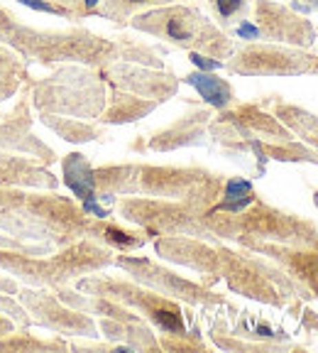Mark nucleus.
<instances>
[{
	"label": "nucleus",
	"instance_id": "nucleus-35",
	"mask_svg": "<svg viewBox=\"0 0 318 353\" xmlns=\"http://www.w3.org/2000/svg\"><path fill=\"white\" fill-rule=\"evenodd\" d=\"M0 314H8L17 326H28L30 316L25 312V307H20L17 302H12L10 297H6V292H0Z\"/></svg>",
	"mask_w": 318,
	"mask_h": 353
},
{
	"label": "nucleus",
	"instance_id": "nucleus-16",
	"mask_svg": "<svg viewBox=\"0 0 318 353\" xmlns=\"http://www.w3.org/2000/svg\"><path fill=\"white\" fill-rule=\"evenodd\" d=\"M213 118V108H191L189 113L179 116L174 123L159 128L145 140L132 143L130 150L135 152H171L181 148H206L209 145V123Z\"/></svg>",
	"mask_w": 318,
	"mask_h": 353
},
{
	"label": "nucleus",
	"instance_id": "nucleus-6",
	"mask_svg": "<svg viewBox=\"0 0 318 353\" xmlns=\"http://www.w3.org/2000/svg\"><path fill=\"white\" fill-rule=\"evenodd\" d=\"M127 28L149 34L154 39H162L176 50L209 54L223 64L237 47L235 39L223 32L209 15H203L201 8L187 6V3H169V6L145 10L130 17Z\"/></svg>",
	"mask_w": 318,
	"mask_h": 353
},
{
	"label": "nucleus",
	"instance_id": "nucleus-31",
	"mask_svg": "<svg viewBox=\"0 0 318 353\" xmlns=\"http://www.w3.org/2000/svg\"><path fill=\"white\" fill-rule=\"evenodd\" d=\"M206 8L215 25L228 34L235 25L253 15V0H206Z\"/></svg>",
	"mask_w": 318,
	"mask_h": 353
},
{
	"label": "nucleus",
	"instance_id": "nucleus-28",
	"mask_svg": "<svg viewBox=\"0 0 318 353\" xmlns=\"http://www.w3.org/2000/svg\"><path fill=\"white\" fill-rule=\"evenodd\" d=\"M169 3H181V0H103L96 10V17L113 22L116 28H127L130 17L159 6H169Z\"/></svg>",
	"mask_w": 318,
	"mask_h": 353
},
{
	"label": "nucleus",
	"instance_id": "nucleus-38",
	"mask_svg": "<svg viewBox=\"0 0 318 353\" xmlns=\"http://www.w3.org/2000/svg\"><path fill=\"white\" fill-rule=\"evenodd\" d=\"M22 81H25V79H0V103L8 101L10 96H15L17 91H20Z\"/></svg>",
	"mask_w": 318,
	"mask_h": 353
},
{
	"label": "nucleus",
	"instance_id": "nucleus-30",
	"mask_svg": "<svg viewBox=\"0 0 318 353\" xmlns=\"http://www.w3.org/2000/svg\"><path fill=\"white\" fill-rule=\"evenodd\" d=\"M257 194L253 189V182L250 179H240V176H228L223 184V192H220V199L211 206L209 211H242L253 204Z\"/></svg>",
	"mask_w": 318,
	"mask_h": 353
},
{
	"label": "nucleus",
	"instance_id": "nucleus-41",
	"mask_svg": "<svg viewBox=\"0 0 318 353\" xmlns=\"http://www.w3.org/2000/svg\"><path fill=\"white\" fill-rule=\"evenodd\" d=\"M313 204H316V209H318V189L313 192Z\"/></svg>",
	"mask_w": 318,
	"mask_h": 353
},
{
	"label": "nucleus",
	"instance_id": "nucleus-13",
	"mask_svg": "<svg viewBox=\"0 0 318 353\" xmlns=\"http://www.w3.org/2000/svg\"><path fill=\"white\" fill-rule=\"evenodd\" d=\"M15 294L20 297L25 312L34 316L39 326L56 334H66V336H98V324L91 314L78 312V309L69 307L52 294L50 290H34V287H17Z\"/></svg>",
	"mask_w": 318,
	"mask_h": 353
},
{
	"label": "nucleus",
	"instance_id": "nucleus-9",
	"mask_svg": "<svg viewBox=\"0 0 318 353\" xmlns=\"http://www.w3.org/2000/svg\"><path fill=\"white\" fill-rule=\"evenodd\" d=\"M74 285H76V290L83 294H98V297H108L118 304H125L132 312L142 314L149 324L157 326L162 334H169V336H187L191 331H198L196 326L189 331L181 302L154 292V290H149V287L140 285V282H135V280H123V277L91 272V275L74 280Z\"/></svg>",
	"mask_w": 318,
	"mask_h": 353
},
{
	"label": "nucleus",
	"instance_id": "nucleus-14",
	"mask_svg": "<svg viewBox=\"0 0 318 353\" xmlns=\"http://www.w3.org/2000/svg\"><path fill=\"white\" fill-rule=\"evenodd\" d=\"M253 22L262 42L291 44L311 50L318 39V30L301 12L291 10L282 0H253Z\"/></svg>",
	"mask_w": 318,
	"mask_h": 353
},
{
	"label": "nucleus",
	"instance_id": "nucleus-19",
	"mask_svg": "<svg viewBox=\"0 0 318 353\" xmlns=\"http://www.w3.org/2000/svg\"><path fill=\"white\" fill-rule=\"evenodd\" d=\"M218 113L228 118L233 125L245 130L247 135L262 140V143H291V140H297V135L262 103H237L235 101L231 108L218 110Z\"/></svg>",
	"mask_w": 318,
	"mask_h": 353
},
{
	"label": "nucleus",
	"instance_id": "nucleus-24",
	"mask_svg": "<svg viewBox=\"0 0 318 353\" xmlns=\"http://www.w3.org/2000/svg\"><path fill=\"white\" fill-rule=\"evenodd\" d=\"M191 88H196V94L203 99V103L211 105L213 110H225L235 103V88L228 79L218 77L215 72H189L181 79Z\"/></svg>",
	"mask_w": 318,
	"mask_h": 353
},
{
	"label": "nucleus",
	"instance_id": "nucleus-1",
	"mask_svg": "<svg viewBox=\"0 0 318 353\" xmlns=\"http://www.w3.org/2000/svg\"><path fill=\"white\" fill-rule=\"evenodd\" d=\"M98 219L56 192L32 194L0 187V231L17 241H37L54 250L96 236Z\"/></svg>",
	"mask_w": 318,
	"mask_h": 353
},
{
	"label": "nucleus",
	"instance_id": "nucleus-27",
	"mask_svg": "<svg viewBox=\"0 0 318 353\" xmlns=\"http://www.w3.org/2000/svg\"><path fill=\"white\" fill-rule=\"evenodd\" d=\"M149 233L145 228L140 231H130V228H123L118 223H110L105 219H98L96 223V236L94 241L103 243L108 245L110 250H118V253H130V250H138V248H145L149 243Z\"/></svg>",
	"mask_w": 318,
	"mask_h": 353
},
{
	"label": "nucleus",
	"instance_id": "nucleus-20",
	"mask_svg": "<svg viewBox=\"0 0 318 353\" xmlns=\"http://www.w3.org/2000/svg\"><path fill=\"white\" fill-rule=\"evenodd\" d=\"M0 187L54 192L59 187V179L42 162H30V157L25 160L8 150H0Z\"/></svg>",
	"mask_w": 318,
	"mask_h": 353
},
{
	"label": "nucleus",
	"instance_id": "nucleus-2",
	"mask_svg": "<svg viewBox=\"0 0 318 353\" xmlns=\"http://www.w3.org/2000/svg\"><path fill=\"white\" fill-rule=\"evenodd\" d=\"M0 44H6L25 64H86L94 69L113 64L120 59L116 37H103L91 30H42L20 22L15 12L0 6Z\"/></svg>",
	"mask_w": 318,
	"mask_h": 353
},
{
	"label": "nucleus",
	"instance_id": "nucleus-36",
	"mask_svg": "<svg viewBox=\"0 0 318 353\" xmlns=\"http://www.w3.org/2000/svg\"><path fill=\"white\" fill-rule=\"evenodd\" d=\"M0 248H15V250H44V253H54V248L52 245H44V243H39V245H25L22 241H17V238L8 236V233H0Z\"/></svg>",
	"mask_w": 318,
	"mask_h": 353
},
{
	"label": "nucleus",
	"instance_id": "nucleus-33",
	"mask_svg": "<svg viewBox=\"0 0 318 353\" xmlns=\"http://www.w3.org/2000/svg\"><path fill=\"white\" fill-rule=\"evenodd\" d=\"M50 3L59 6L72 22H81L86 17H94L103 0H50Z\"/></svg>",
	"mask_w": 318,
	"mask_h": 353
},
{
	"label": "nucleus",
	"instance_id": "nucleus-18",
	"mask_svg": "<svg viewBox=\"0 0 318 353\" xmlns=\"http://www.w3.org/2000/svg\"><path fill=\"white\" fill-rule=\"evenodd\" d=\"M240 248L269 258L301 287L308 299H318V248H294L279 243H247Z\"/></svg>",
	"mask_w": 318,
	"mask_h": 353
},
{
	"label": "nucleus",
	"instance_id": "nucleus-43",
	"mask_svg": "<svg viewBox=\"0 0 318 353\" xmlns=\"http://www.w3.org/2000/svg\"><path fill=\"white\" fill-rule=\"evenodd\" d=\"M17 3H20V0H17Z\"/></svg>",
	"mask_w": 318,
	"mask_h": 353
},
{
	"label": "nucleus",
	"instance_id": "nucleus-3",
	"mask_svg": "<svg viewBox=\"0 0 318 353\" xmlns=\"http://www.w3.org/2000/svg\"><path fill=\"white\" fill-rule=\"evenodd\" d=\"M98 201L116 204L118 196L189 199L198 194H220L225 176L196 165H145L123 162L94 170Z\"/></svg>",
	"mask_w": 318,
	"mask_h": 353
},
{
	"label": "nucleus",
	"instance_id": "nucleus-25",
	"mask_svg": "<svg viewBox=\"0 0 318 353\" xmlns=\"http://www.w3.org/2000/svg\"><path fill=\"white\" fill-rule=\"evenodd\" d=\"M42 123L50 128L52 132H56L61 140L66 143H94L105 135L103 128H98L94 121H81V118H69V116H54V113H39Z\"/></svg>",
	"mask_w": 318,
	"mask_h": 353
},
{
	"label": "nucleus",
	"instance_id": "nucleus-22",
	"mask_svg": "<svg viewBox=\"0 0 318 353\" xmlns=\"http://www.w3.org/2000/svg\"><path fill=\"white\" fill-rule=\"evenodd\" d=\"M157 101L140 99L135 94H127L123 88L108 86V101H105V108L100 113L98 123L103 125H125V123H138L142 118H147L154 108H157Z\"/></svg>",
	"mask_w": 318,
	"mask_h": 353
},
{
	"label": "nucleus",
	"instance_id": "nucleus-4",
	"mask_svg": "<svg viewBox=\"0 0 318 353\" xmlns=\"http://www.w3.org/2000/svg\"><path fill=\"white\" fill-rule=\"evenodd\" d=\"M218 280H223L233 294H242L275 309H286L291 316H299L308 302V294L269 258L247 248L233 250L220 241H213L209 275H203L201 282L213 287Z\"/></svg>",
	"mask_w": 318,
	"mask_h": 353
},
{
	"label": "nucleus",
	"instance_id": "nucleus-39",
	"mask_svg": "<svg viewBox=\"0 0 318 353\" xmlns=\"http://www.w3.org/2000/svg\"><path fill=\"white\" fill-rule=\"evenodd\" d=\"M289 8L301 15H313L318 12V0H289Z\"/></svg>",
	"mask_w": 318,
	"mask_h": 353
},
{
	"label": "nucleus",
	"instance_id": "nucleus-34",
	"mask_svg": "<svg viewBox=\"0 0 318 353\" xmlns=\"http://www.w3.org/2000/svg\"><path fill=\"white\" fill-rule=\"evenodd\" d=\"M0 79H28V64L6 44H0Z\"/></svg>",
	"mask_w": 318,
	"mask_h": 353
},
{
	"label": "nucleus",
	"instance_id": "nucleus-42",
	"mask_svg": "<svg viewBox=\"0 0 318 353\" xmlns=\"http://www.w3.org/2000/svg\"><path fill=\"white\" fill-rule=\"evenodd\" d=\"M282 3H289V0H282Z\"/></svg>",
	"mask_w": 318,
	"mask_h": 353
},
{
	"label": "nucleus",
	"instance_id": "nucleus-8",
	"mask_svg": "<svg viewBox=\"0 0 318 353\" xmlns=\"http://www.w3.org/2000/svg\"><path fill=\"white\" fill-rule=\"evenodd\" d=\"M220 194H198L189 199H154V196H118V216L127 223L145 228L149 236H193L203 241H218L206 226V211Z\"/></svg>",
	"mask_w": 318,
	"mask_h": 353
},
{
	"label": "nucleus",
	"instance_id": "nucleus-10",
	"mask_svg": "<svg viewBox=\"0 0 318 353\" xmlns=\"http://www.w3.org/2000/svg\"><path fill=\"white\" fill-rule=\"evenodd\" d=\"M223 69L235 77H318V54L277 42H242Z\"/></svg>",
	"mask_w": 318,
	"mask_h": 353
},
{
	"label": "nucleus",
	"instance_id": "nucleus-5",
	"mask_svg": "<svg viewBox=\"0 0 318 353\" xmlns=\"http://www.w3.org/2000/svg\"><path fill=\"white\" fill-rule=\"evenodd\" d=\"M206 226L218 241L247 243H279L294 248H318V226L311 219L294 211L277 209L262 199L242 211H206Z\"/></svg>",
	"mask_w": 318,
	"mask_h": 353
},
{
	"label": "nucleus",
	"instance_id": "nucleus-11",
	"mask_svg": "<svg viewBox=\"0 0 318 353\" xmlns=\"http://www.w3.org/2000/svg\"><path fill=\"white\" fill-rule=\"evenodd\" d=\"M116 268H120L130 280L140 282V285L149 287L154 292L171 297L181 304L189 307H225V297L220 292H215L213 287H206L203 282H193L187 277L176 275V272L167 270L165 265H157L149 258H135V255H116L113 260Z\"/></svg>",
	"mask_w": 318,
	"mask_h": 353
},
{
	"label": "nucleus",
	"instance_id": "nucleus-26",
	"mask_svg": "<svg viewBox=\"0 0 318 353\" xmlns=\"http://www.w3.org/2000/svg\"><path fill=\"white\" fill-rule=\"evenodd\" d=\"M61 167H64V184L72 189L81 201H91V199L98 196V192H96V179H94V167L86 160V154H81V152L66 154Z\"/></svg>",
	"mask_w": 318,
	"mask_h": 353
},
{
	"label": "nucleus",
	"instance_id": "nucleus-37",
	"mask_svg": "<svg viewBox=\"0 0 318 353\" xmlns=\"http://www.w3.org/2000/svg\"><path fill=\"white\" fill-rule=\"evenodd\" d=\"M189 59L201 69V72H215V69H223V61L213 59L209 54H201V52H189Z\"/></svg>",
	"mask_w": 318,
	"mask_h": 353
},
{
	"label": "nucleus",
	"instance_id": "nucleus-23",
	"mask_svg": "<svg viewBox=\"0 0 318 353\" xmlns=\"http://www.w3.org/2000/svg\"><path fill=\"white\" fill-rule=\"evenodd\" d=\"M262 105L272 110L299 140L318 150V113H311L308 108H301L297 103H289L279 96H269L262 101Z\"/></svg>",
	"mask_w": 318,
	"mask_h": 353
},
{
	"label": "nucleus",
	"instance_id": "nucleus-17",
	"mask_svg": "<svg viewBox=\"0 0 318 353\" xmlns=\"http://www.w3.org/2000/svg\"><path fill=\"white\" fill-rule=\"evenodd\" d=\"M25 91L17 99L15 108L8 116L0 118V150L34 157L42 165H52L56 160L54 150L32 132V118H30V86L22 81Z\"/></svg>",
	"mask_w": 318,
	"mask_h": 353
},
{
	"label": "nucleus",
	"instance_id": "nucleus-7",
	"mask_svg": "<svg viewBox=\"0 0 318 353\" xmlns=\"http://www.w3.org/2000/svg\"><path fill=\"white\" fill-rule=\"evenodd\" d=\"M30 103L37 113L98 121L108 101V86L98 69L86 64H59L50 77L25 79Z\"/></svg>",
	"mask_w": 318,
	"mask_h": 353
},
{
	"label": "nucleus",
	"instance_id": "nucleus-40",
	"mask_svg": "<svg viewBox=\"0 0 318 353\" xmlns=\"http://www.w3.org/2000/svg\"><path fill=\"white\" fill-rule=\"evenodd\" d=\"M15 331V321L10 316H0V336H6V334H12Z\"/></svg>",
	"mask_w": 318,
	"mask_h": 353
},
{
	"label": "nucleus",
	"instance_id": "nucleus-15",
	"mask_svg": "<svg viewBox=\"0 0 318 353\" xmlns=\"http://www.w3.org/2000/svg\"><path fill=\"white\" fill-rule=\"evenodd\" d=\"M98 72L108 86L123 88L127 94L157 101V103L171 101L181 86V79L169 69H154V66L132 64V61H113Z\"/></svg>",
	"mask_w": 318,
	"mask_h": 353
},
{
	"label": "nucleus",
	"instance_id": "nucleus-29",
	"mask_svg": "<svg viewBox=\"0 0 318 353\" xmlns=\"http://www.w3.org/2000/svg\"><path fill=\"white\" fill-rule=\"evenodd\" d=\"M118 52H120V61H132V64H145L154 66V69H165V47H152L147 42L132 39L127 34H118Z\"/></svg>",
	"mask_w": 318,
	"mask_h": 353
},
{
	"label": "nucleus",
	"instance_id": "nucleus-32",
	"mask_svg": "<svg viewBox=\"0 0 318 353\" xmlns=\"http://www.w3.org/2000/svg\"><path fill=\"white\" fill-rule=\"evenodd\" d=\"M0 348H15V351H66L69 343L66 341H39V339H32L30 334L20 331V334H6V336H0Z\"/></svg>",
	"mask_w": 318,
	"mask_h": 353
},
{
	"label": "nucleus",
	"instance_id": "nucleus-12",
	"mask_svg": "<svg viewBox=\"0 0 318 353\" xmlns=\"http://www.w3.org/2000/svg\"><path fill=\"white\" fill-rule=\"evenodd\" d=\"M211 341L225 351H301L304 346L291 341V334L284 326H275L264 316L253 312H237L233 329L228 319L218 316L209 329Z\"/></svg>",
	"mask_w": 318,
	"mask_h": 353
},
{
	"label": "nucleus",
	"instance_id": "nucleus-21",
	"mask_svg": "<svg viewBox=\"0 0 318 353\" xmlns=\"http://www.w3.org/2000/svg\"><path fill=\"white\" fill-rule=\"evenodd\" d=\"M98 331H103V336L110 341L123 343L130 351H157L159 341L154 336L152 326L142 316L135 319H110V316H98Z\"/></svg>",
	"mask_w": 318,
	"mask_h": 353
}]
</instances>
